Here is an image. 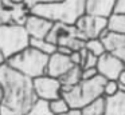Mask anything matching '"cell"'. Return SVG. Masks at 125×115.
Here are the masks:
<instances>
[{
  "mask_svg": "<svg viewBox=\"0 0 125 115\" xmlns=\"http://www.w3.org/2000/svg\"><path fill=\"white\" fill-rule=\"evenodd\" d=\"M0 86L3 90L0 115H26L38 100L32 79L7 63L0 66Z\"/></svg>",
  "mask_w": 125,
  "mask_h": 115,
  "instance_id": "6da1fadb",
  "label": "cell"
},
{
  "mask_svg": "<svg viewBox=\"0 0 125 115\" xmlns=\"http://www.w3.org/2000/svg\"><path fill=\"white\" fill-rule=\"evenodd\" d=\"M30 12L51 20L74 26L75 21L86 13V0H61L55 3H42L30 8Z\"/></svg>",
  "mask_w": 125,
  "mask_h": 115,
  "instance_id": "7a4b0ae2",
  "label": "cell"
},
{
  "mask_svg": "<svg viewBox=\"0 0 125 115\" xmlns=\"http://www.w3.org/2000/svg\"><path fill=\"white\" fill-rule=\"evenodd\" d=\"M108 79L104 76L82 80L73 87H62V96L67 100L71 110H81L93 100L104 96V84Z\"/></svg>",
  "mask_w": 125,
  "mask_h": 115,
  "instance_id": "3957f363",
  "label": "cell"
},
{
  "mask_svg": "<svg viewBox=\"0 0 125 115\" xmlns=\"http://www.w3.org/2000/svg\"><path fill=\"white\" fill-rule=\"evenodd\" d=\"M49 58V55L30 45L23 51L18 52L16 55L7 59L6 63L11 66L12 68H15L16 71L22 72L23 75L31 78V79H35L38 76L46 75Z\"/></svg>",
  "mask_w": 125,
  "mask_h": 115,
  "instance_id": "277c9868",
  "label": "cell"
},
{
  "mask_svg": "<svg viewBox=\"0 0 125 115\" xmlns=\"http://www.w3.org/2000/svg\"><path fill=\"white\" fill-rule=\"evenodd\" d=\"M30 35L22 24H4L0 26V50L4 58L10 59L24 48L30 47Z\"/></svg>",
  "mask_w": 125,
  "mask_h": 115,
  "instance_id": "5b68a950",
  "label": "cell"
},
{
  "mask_svg": "<svg viewBox=\"0 0 125 115\" xmlns=\"http://www.w3.org/2000/svg\"><path fill=\"white\" fill-rule=\"evenodd\" d=\"M46 39L54 43L57 47L65 45L71 51H81L82 48H85V43H86V40L82 39L79 32L77 31L75 26H69L63 23H54Z\"/></svg>",
  "mask_w": 125,
  "mask_h": 115,
  "instance_id": "8992f818",
  "label": "cell"
},
{
  "mask_svg": "<svg viewBox=\"0 0 125 115\" xmlns=\"http://www.w3.org/2000/svg\"><path fill=\"white\" fill-rule=\"evenodd\" d=\"M74 26L83 40L94 39V37H100L101 34L108 28V18L85 13L75 21Z\"/></svg>",
  "mask_w": 125,
  "mask_h": 115,
  "instance_id": "52a82bcc",
  "label": "cell"
},
{
  "mask_svg": "<svg viewBox=\"0 0 125 115\" xmlns=\"http://www.w3.org/2000/svg\"><path fill=\"white\" fill-rule=\"evenodd\" d=\"M32 83L38 99L50 102L62 96V83L58 78H52L46 74L32 79Z\"/></svg>",
  "mask_w": 125,
  "mask_h": 115,
  "instance_id": "ba28073f",
  "label": "cell"
},
{
  "mask_svg": "<svg viewBox=\"0 0 125 115\" xmlns=\"http://www.w3.org/2000/svg\"><path fill=\"white\" fill-rule=\"evenodd\" d=\"M97 70L98 74L104 76L108 80H117L120 72L125 70V63L116 55L108 52L102 53L98 56V63H97Z\"/></svg>",
  "mask_w": 125,
  "mask_h": 115,
  "instance_id": "9c48e42d",
  "label": "cell"
},
{
  "mask_svg": "<svg viewBox=\"0 0 125 115\" xmlns=\"http://www.w3.org/2000/svg\"><path fill=\"white\" fill-rule=\"evenodd\" d=\"M52 26H54V23L51 20L43 18V16L34 15L31 12L27 16L24 23V27L30 37H34V39H46L47 35L51 31Z\"/></svg>",
  "mask_w": 125,
  "mask_h": 115,
  "instance_id": "30bf717a",
  "label": "cell"
},
{
  "mask_svg": "<svg viewBox=\"0 0 125 115\" xmlns=\"http://www.w3.org/2000/svg\"><path fill=\"white\" fill-rule=\"evenodd\" d=\"M100 39L104 42L108 52L116 55L125 63V35L116 34V32H112L106 28L101 34Z\"/></svg>",
  "mask_w": 125,
  "mask_h": 115,
  "instance_id": "8fae6325",
  "label": "cell"
},
{
  "mask_svg": "<svg viewBox=\"0 0 125 115\" xmlns=\"http://www.w3.org/2000/svg\"><path fill=\"white\" fill-rule=\"evenodd\" d=\"M74 64L71 63L70 56L63 55V53L54 52L52 55H50L49 58V63H47V75L52 78H58L59 79L62 75H65L69 70L73 67Z\"/></svg>",
  "mask_w": 125,
  "mask_h": 115,
  "instance_id": "7c38bea8",
  "label": "cell"
},
{
  "mask_svg": "<svg viewBox=\"0 0 125 115\" xmlns=\"http://www.w3.org/2000/svg\"><path fill=\"white\" fill-rule=\"evenodd\" d=\"M116 1L117 0H86V13L109 18L114 11Z\"/></svg>",
  "mask_w": 125,
  "mask_h": 115,
  "instance_id": "4fadbf2b",
  "label": "cell"
},
{
  "mask_svg": "<svg viewBox=\"0 0 125 115\" xmlns=\"http://www.w3.org/2000/svg\"><path fill=\"white\" fill-rule=\"evenodd\" d=\"M104 115H125V92L118 91L113 96H105Z\"/></svg>",
  "mask_w": 125,
  "mask_h": 115,
  "instance_id": "5bb4252c",
  "label": "cell"
},
{
  "mask_svg": "<svg viewBox=\"0 0 125 115\" xmlns=\"http://www.w3.org/2000/svg\"><path fill=\"white\" fill-rule=\"evenodd\" d=\"M62 87H73L82 82V68L79 66H73L65 75L59 78Z\"/></svg>",
  "mask_w": 125,
  "mask_h": 115,
  "instance_id": "9a60e30c",
  "label": "cell"
},
{
  "mask_svg": "<svg viewBox=\"0 0 125 115\" xmlns=\"http://www.w3.org/2000/svg\"><path fill=\"white\" fill-rule=\"evenodd\" d=\"M82 115H104L105 114V96L93 100L92 103L86 104L83 108H81Z\"/></svg>",
  "mask_w": 125,
  "mask_h": 115,
  "instance_id": "2e32d148",
  "label": "cell"
},
{
  "mask_svg": "<svg viewBox=\"0 0 125 115\" xmlns=\"http://www.w3.org/2000/svg\"><path fill=\"white\" fill-rule=\"evenodd\" d=\"M108 29L116 34L125 35V15L112 13L108 18Z\"/></svg>",
  "mask_w": 125,
  "mask_h": 115,
  "instance_id": "e0dca14e",
  "label": "cell"
},
{
  "mask_svg": "<svg viewBox=\"0 0 125 115\" xmlns=\"http://www.w3.org/2000/svg\"><path fill=\"white\" fill-rule=\"evenodd\" d=\"M30 45L34 48H36V50L41 51V52L49 55V56L52 55L54 52H57V45H55L54 43L49 42L47 39H34V37H31Z\"/></svg>",
  "mask_w": 125,
  "mask_h": 115,
  "instance_id": "ac0fdd59",
  "label": "cell"
},
{
  "mask_svg": "<svg viewBox=\"0 0 125 115\" xmlns=\"http://www.w3.org/2000/svg\"><path fill=\"white\" fill-rule=\"evenodd\" d=\"M49 107H50V111H51L54 115L67 114V112L71 110L70 104L67 103V100H66L63 96L57 98V99H54V100H50L49 102Z\"/></svg>",
  "mask_w": 125,
  "mask_h": 115,
  "instance_id": "d6986e66",
  "label": "cell"
},
{
  "mask_svg": "<svg viewBox=\"0 0 125 115\" xmlns=\"http://www.w3.org/2000/svg\"><path fill=\"white\" fill-rule=\"evenodd\" d=\"M85 48H86L89 52H92L93 55L95 56H101L102 53L106 52V48L104 42L100 39V37H94V39H89L85 43Z\"/></svg>",
  "mask_w": 125,
  "mask_h": 115,
  "instance_id": "ffe728a7",
  "label": "cell"
},
{
  "mask_svg": "<svg viewBox=\"0 0 125 115\" xmlns=\"http://www.w3.org/2000/svg\"><path fill=\"white\" fill-rule=\"evenodd\" d=\"M26 115H54V114L50 111L49 102L38 99V100L35 102V104L28 110V112Z\"/></svg>",
  "mask_w": 125,
  "mask_h": 115,
  "instance_id": "44dd1931",
  "label": "cell"
},
{
  "mask_svg": "<svg viewBox=\"0 0 125 115\" xmlns=\"http://www.w3.org/2000/svg\"><path fill=\"white\" fill-rule=\"evenodd\" d=\"M81 68H92V67H97L98 63V56L93 55L92 52L86 50V48H82L81 50Z\"/></svg>",
  "mask_w": 125,
  "mask_h": 115,
  "instance_id": "7402d4cb",
  "label": "cell"
},
{
  "mask_svg": "<svg viewBox=\"0 0 125 115\" xmlns=\"http://www.w3.org/2000/svg\"><path fill=\"white\" fill-rule=\"evenodd\" d=\"M120 91V86L117 80H106L104 84V96H113Z\"/></svg>",
  "mask_w": 125,
  "mask_h": 115,
  "instance_id": "603a6c76",
  "label": "cell"
},
{
  "mask_svg": "<svg viewBox=\"0 0 125 115\" xmlns=\"http://www.w3.org/2000/svg\"><path fill=\"white\" fill-rule=\"evenodd\" d=\"M98 70L97 67H92V68H82V80H89L93 78L98 76Z\"/></svg>",
  "mask_w": 125,
  "mask_h": 115,
  "instance_id": "cb8c5ba5",
  "label": "cell"
},
{
  "mask_svg": "<svg viewBox=\"0 0 125 115\" xmlns=\"http://www.w3.org/2000/svg\"><path fill=\"white\" fill-rule=\"evenodd\" d=\"M81 59H82L81 51H73L70 53V60L74 66H81Z\"/></svg>",
  "mask_w": 125,
  "mask_h": 115,
  "instance_id": "d4e9b609",
  "label": "cell"
},
{
  "mask_svg": "<svg viewBox=\"0 0 125 115\" xmlns=\"http://www.w3.org/2000/svg\"><path fill=\"white\" fill-rule=\"evenodd\" d=\"M113 13H121V15H125V0H117L116 5H114Z\"/></svg>",
  "mask_w": 125,
  "mask_h": 115,
  "instance_id": "484cf974",
  "label": "cell"
},
{
  "mask_svg": "<svg viewBox=\"0 0 125 115\" xmlns=\"http://www.w3.org/2000/svg\"><path fill=\"white\" fill-rule=\"evenodd\" d=\"M55 1H61V0H26V4H27L28 8H31L36 4H42V3H55Z\"/></svg>",
  "mask_w": 125,
  "mask_h": 115,
  "instance_id": "4316f807",
  "label": "cell"
},
{
  "mask_svg": "<svg viewBox=\"0 0 125 115\" xmlns=\"http://www.w3.org/2000/svg\"><path fill=\"white\" fill-rule=\"evenodd\" d=\"M117 82H118V86H120V91L125 92V70H122L120 72L118 78H117Z\"/></svg>",
  "mask_w": 125,
  "mask_h": 115,
  "instance_id": "83f0119b",
  "label": "cell"
},
{
  "mask_svg": "<svg viewBox=\"0 0 125 115\" xmlns=\"http://www.w3.org/2000/svg\"><path fill=\"white\" fill-rule=\"evenodd\" d=\"M57 51H58L59 53H63V55H67V56H70V53L73 52L70 48H69V47H65V45H59V47H57Z\"/></svg>",
  "mask_w": 125,
  "mask_h": 115,
  "instance_id": "f1b7e54d",
  "label": "cell"
},
{
  "mask_svg": "<svg viewBox=\"0 0 125 115\" xmlns=\"http://www.w3.org/2000/svg\"><path fill=\"white\" fill-rule=\"evenodd\" d=\"M0 1H1V5H3L4 8H11V7H14V5H16V4H14L11 0H0Z\"/></svg>",
  "mask_w": 125,
  "mask_h": 115,
  "instance_id": "f546056e",
  "label": "cell"
},
{
  "mask_svg": "<svg viewBox=\"0 0 125 115\" xmlns=\"http://www.w3.org/2000/svg\"><path fill=\"white\" fill-rule=\"evenodd\" d=\"M63 115H82V114H81V110H70L67 114H63Z\"/></svg>",
  "mask_w": 125,
  "mask_h": 115,
  "instance_id": "4dcf8cb0",
  "label": "cell"
},
{
  "mask_svg": "<svg viewBox=\"0 0 125 115\" xmlns=\"http://www.w3.org/2000/svg\"><path fill=\"white\" fill-rule=\"evenodd\" d=\"M6 58H4V55H3V52H1V50H0V66H1V64H4L6 63Z\"/></svg>",
  "mask_w": 125,
  "mask_h": 115,
  "instance_id": "1f68e13d",
  "label": "cell"
},
{
  "mask_svg": "<svg viewBox=\"0 0 125 115\" xmlns=\"http://www.w3.org/2000/svg\"><path fill=\"white\" fill-rule=\"evenodd\" d=\"M14 4H26V0H11Z\"/></svg>",
  "mask_w": 125,
  "mask_h": 115,
  "instance_id": "d6a6232c",
  "label": "cell"
},
{
  "mask_svg": "<svg viewBox=\"0 0 125 115\" xmlns=\"http://www.w3.org/2000/svg\"><path fill=\"white\" fill-rule=\"evenodd\" d=\"M1 99H3V90H1V86H0V103H1Z\"/></svg>",
  "mask_w": 125,
  "mask_h": 115,
  "instance_id": "836d02e7",
  "label": "cell"
},
{
  "mask_svg": "<svg viewBox=\"0 0 125 115\" xmlns=\"http://www.w3.org/2000/svg\"><path fill=\"white\" fill-rule=\"evenodd\" d=\"M1 8H3V5H1V1H0V9H1Z\"/></svg>",
  "mask_w": 125,
  "mask_h": 115,
  "instance_id": "e575fe53",
  "label": "cell"
},
{
  "mask_svg": "<svg viewBox=\"0 0 125 115\" xmlns=\"http://www.w3.org/2000/svg\"><path fill=\"white\" fill-rule=\"evenodd\" d=\"M0 110H1V104H0Z\"/></svg>",
  "mask_w": 125,
  "mask_h": 115,
  "instance_id": "d590c367",
  "label": "cell"
}]
</instances>
